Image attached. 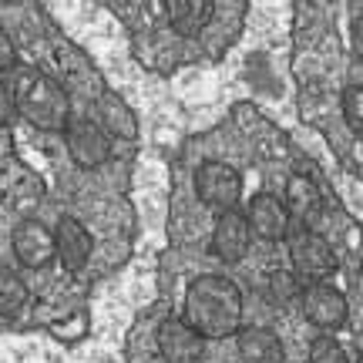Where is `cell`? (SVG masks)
I'll use <instances>...</instances> for the list:
<instances>
[{
  "label": "cell",
  "instance_id": "obj_16",
  "mask_svg": "<svg viewBox=\"0 0 363 363\" xmlns=\"http://www.w3.org/2000/svg\"><path fill=\"white\" fill-rule=\"evenodd\" d=\"M27 306V286L13 269L0 272V316H17Z\"/></svg>",
  "mask_w": 363,
  "mask_h": 363
},
{
  "label": "cell",
  "instance_id": "obj_21",
  "mask_svg": "<svg viewBox=\"0 0 363 363\" xmlns=\"http://www.w3.org/2000/svg\"><path fill=\"white\" fill-rule=\"evenodd\" d=\"M17 67V48H13L11 34L0 27V71H13Z\"/></svg>",
  "mask_w": 363,
  "mask_h": 363
},
{
  "label": "cell",
  "instance_id": "obj_7",
  "mask_svg": "<svg viewBox=\"0 0 363 363\" xmlns=\"http://www.w3.org/2000/svg\"><path fill=\"white\" fill-rule=\"evenodd\" d=\"M303 316L310 320L316 330H340L347 323V299L340 293L337 286H326V283H310L303 289Z\"/></svg>",
  "mask_w": 363,
  "mask_h": 363
},
{
  "label": "cell",
  "instance_id": "obj_14",
  "mask_svg": "<svg viewBox=\"0 0 363 363\" xmlns=\"http://www.w3.org/2000/svg\"><path fill=\"white\" fill-rule=\"evenodd\" d=\"M98 128L108 135V138H135L138 135V125H135V115L131 108L118 94H101L94 101V118H91Z\"/></svg>",
  "mask_w": 363,
  "mask_h": 363
},
{
  "label": "cell",
  "instance_id": "obj_11",
  "mask_svg": "<svg viewBox=\"0 0 363 363\" xmlns=\"http://www.w3.org/2000/svg\"><path fill=\"white\" fill-rule=\"evenodd\" d=\"M249 242H252V233H249V222L242 212H222L219 219H216V229H212V252H216L222 262L246 259Z\"/></svg>",
  "mask_w": 363,
  "mask_h": 363
},
{
  "label": "cell",
  "instance_id": "obj_9",
  "mask_svg": "<svg viewBox=\"0 0 363 363\" xmlns=\"http://www.w3.org/2000/svg\"><path fill=\"white\" fill-rule=\"evenodd\" d=\"M246 222H249V233L256 239H266V242H279L289 235V212L286 206L276 199V195L262 192L249 202V212H246Z\"/></svg>",
  "mask_w": 363,
  "mask_h": 363
},
{
  "label": "cell",
  "instance_id": "obj_6",
  "mask_svg": "<svg viewBox=\"0 0 363 363\" xmlns=\"http://www.w3.org/2000/svg\"><path fill=\"white\" fill-rule=\"evenodd\" d=\"M11 246H13V256L21 266L27 269H40L57 256V246H54V229H48L44 222L38 219H21L13 225L11 233Z\"/></svg>",
  "mask_w": 363,
  "mask_h": 363
},
{
  "label": "cell",
  "instance_id": "obj_20",
  "mask_svg": "<svg viewBox=\"0 0 363 363\" xmlns=\"http://www.w3.org/2000/svg\"><path fill=\"white\" fill-rule=\"evenodd\" d=\"M13 115H17V108H13L11 84H7V78L0 74V128H7V125L13 121Z\"/></svg>",
  "mask_w": 363,
  "mask_h": 363
},
{
  "label": "cell",
  "instance_id": "obj_12",
  "mask_svg": "<svg viewBox=\"0 0 363 363\" xmlns=\"http://www.w3.org/2000/svg\"><path fill=\"white\" fill-rule=\"evenodd\" d=\"M54 246H57V259L65 262V269L78 272L88 266L94 242H91V233L84 229V222L74 219V216H65L54 229Z\"/></svg>",
  "mask_w": 363,
  "mask_h": 363
},
{
  "label": "cell",
  "instance_id": "obj_10",
  "mask_svg": "<svg viewBox=\"0 0 363 363\" xmlns=\"http://www.w3.org/2000/svg\"><path fill=\"white\" fill-rule=\"evenodd\" d=\"M283 206L299 229H313V222L320 219V212H323V192H320V185L310 175H289Z\"/></svg>",
  "mask_w": 363,
  "mask_h": 363
},
{
  "label": "cell",
  "instance_id": "obj_1",
  "mask_svg": "<svg viewBox=\"0 0 363 363\" xmlns=\"http://www.w3.org/2000/svg\"><path fill=\"white\" fill-rule=\"evenodd\" d=\"M185 323L206 340H225L242 330V293L225 276H195L185 293Z\"/></svg>",
  "mask_w": 363,
  "mask_h": 363
},
{
  "label": "cell",
  "instance_id": "obj_13",
  "mask_svg": "<svg viewBox=\"0 0 363 363\" xmlns=\"http://www.w3.org/2000/svg\"><path fill=\"white\" fill-rule=\"evenodd\" d=\"M235 347L242 363H286V350L279 337L266 326H246L235 333Z\"/></svg>",
  "mask_w": 363,
  "mask_h": 363
},
{
  "label": "cell",
  "instance_id": "obj_17",
  "mask_svg": "<svg viewBox=\"0 0 363 363\" xmlns=\"http://www.w3.org/2000/svg\"><path fill=\"white\" fill-rule=\"evenodd\" d=\"M266 293H269V299L276 303V306H289V303L303 299L296 272H272L269 279H266Z\"/></svg>",
  "mask_w": 363,
  "mask_h": 363
},
{
  "label": "cell",
  "instance_id": "obj_4",
  "mask_svg": "<svg viewBox=\"0 0 363 363\" xmlns=\"http://www.w3.org/2000/svg\"><path fill=\"white\" fill-rule=\"evenodd\" d=\"M195 195L216 212H235L239 195H242V179L233 165L225 162H202L195 172Z\"/></svg>",
  "mask_w": 363,
  "mask_h": 363
},
{
  "label": "cell",
  "instance_id": "obj_22",
  "mask_svg": "<svg viewBox=\"0 0 363 363\" xmlns=\"http://www.w3.org/2000/svg\"><path fill=\"white\" fill-rule=\"evenodd\" d=\"M350 48H353V57L363 61V11L353 17V24H350Z\"/></svg>",
  "mask_w": 363,
  "mask_h": 363
},
{
  "label": "cell",
  "instance_id": "obj_2",
  "mask_svg": "<svg viewBox=\"0 0 363 363\" xmlns=\"http://www.w3.org/2000/svg\"><path fill=\"white\" fill-rule=\"evenodd\" d=\"M7 84L13 94V108L17 115H24L34 128L40 131H65L74 118H71V98L67 91L54 78H48L38 67L17 65L7 71Z\"/></svg>",
  "mask_w": 363,
  "mask_h": 363
},
{
  "label": "cell",
  "instance_id": "obj_3",
  "mask_svg": "<svg viewBox=\"0 0 363 363\" xmlns=\"http://www.w3.org/2000/svg\"><path fill=\"white\" fill-rule=\"evenodd\" d=\"M289 242V262H293V272L306 283H323L330 272L337 269V259H333V249L326 246V239L313 229H293L286 235Z\"/></svg>",
  "mask_w": 363,
  "mask_h": 363
},
{
  "label": "cell",
  "instance_id": "obj_8",
  "mask_svg": "<svg viewBox=\"0 0 363 363\" xmlns=\"http://www.w3.org/2000/svg\"><path fill=\"white\" fill-rule=\"evenodd\" d=\"M158 350L165 363H199L206 353V337L185 323V316H172L158 326Z\"/></svg>",
  "mask_w": 363,
  "mask_h": 363
},
{
  "label": "cell",
  "instance_id": "obj_18",
  "mask_svg": "<svg viewBox=\"0 0 363 363\" xmlns=\"http://www.w3.org/2000/svg\"><path fill=\"white\" fill-rule=\"evenodd\" d=\"M343 118L357 135H363V84H350L343 91Z\"/></svg>",
  "mask_w": 363,
  "mask_h": 363
},
{
  "label": "cell",
  "instance_id": "obj_5",
  "mask_svg": "<svg viewBox=\"0 0 363 363\" xmlns=\"http://www.w3.org/2000/svg\"><path fill=\"white\" fill-rule=\"evenodd\" d=\"M67 155L78 169H101L104 162L111 158V138L104 135L91 118H74L65 128Z\"/></svg>",
  "mask_w": 363,
  "mask_h": 363
},
{
  "label": "cell",
  "instance_id": "obj_19",
  "mask_svg": "<svg viewBox=\"0 0 363 363\" xmlns=\"http://www.w3.org/2000/svg\"><path fill=\"white\" fill-rule=\"evenodd\" d=\"M310 363H350L333 337H316L310 347Z\"/></svg>",
  "mask_w": 363,
  "mask_h": 363
},
{
  "label": "cell",
  "instance_id": "obj_15",
  "mask_svg": "<svg viewBox=\"0 0 363 363\" xmlns=\"http://www.w3.org/2000/svg\"><path fill=\"white\" fill-rule=\"evenodd\" d=\"M212 4L208 0H169L165 4V13H169V24L175 34L182 38H195V34H202L206 24L212 21Z\"/></svg>",
  "mask_w": 363,
  "mask_h": 363
}]
</instances>
